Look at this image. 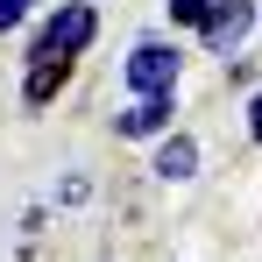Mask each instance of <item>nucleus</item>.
Listing matches in <instances>:
<instances>
[{
  "instance_id": "9",
  "label": "nucleus",
  "mask_w": 262,
  "mask_h": 262,
  "mask_svg": "<svg viewBox=\"0 0 262 262\" xmlns=\"http://www.w3.org/2000/svg\"><path fill=\"white\" fill-rule=\"evenodd\" d=\"M85 199H92V177H78V170H71L64 184H57V206H85Z\"/></svg>"
},
{
  "instance_id": "3",
  "label": "nucleus",
  "mask_w": 262,
  "mask_h": 262,
  "mask_svg": "<svg viewBox=\"0 0 262 262\" xmlns=\"http://www.w3.org/2000/svg\"><path fill=\"white\" fill-rule=\"evenodd\" d=\"M255 21H262V7H255V0H220V7H213V21L199 29V43H206L220 64H227V57H241V43L255 36Z\"/></svg>"
},
{
  "instance_id": "8",
  "label": "nucleus",
  "mask_w": 262,
  "mask_h": 262,
  "mask_svg": "<svg viewBox=\"0 0 262 262\" xmlns=\"http://www.w3.org/2000/svg\"><path fill=\"white\" fill-rule=\"evenodd\" d=\"M29 14H36V0H0V36L29 29Z\"/></svg>"
},
{
  "instance_id": "4",
  "label": "nucleus",
  "mask_w": 262,
  "mask_h": 262,
  "mask_svg": "<svg viewBox=\"0 0 262 262\" xmlns=\"http://www.w3.org/2000/svg\"><path fill=\"white\" fill-rule=\"evenodd\" d=\"M170 114H177V99H128V106L114 114V135H121V142H149V149H156L163 135H177Z\"/></svg>"
},
{
  "instance_id": "2",
  "label": "nucleus",
  "mask_w": 262,
  "mask_h": 262,
  "mask_svg": "<svg viewBox=\"0 0 262 262\" xmlns=\"http://www.w3.org/2000/svg\"><path fill=\"white\" fill-rule=\"evenodd\" d=\"M121 78H128V99H177V78H184V50L170 36H142L128 50V64H121Z\"/></svg>"
},
{
  "instance_id": "1",
  "label": "nucleus",
  "mask_w": 262,
  "mask_h": 262,
  "mask_svg": "<svg viewBox=\"0 0 262 262\" xmlns=\"http://www.w3.org/2000/svg\"><path fill=\"white\" fill-rule=\"evenodd\" d=\"M92 36H99V7H92V0H57L43 21L29 29V43H21V71H29V64H57V57L78 64L92 50Z\"/></svg>"
},
{
  "instance_id": "5",
  "label": "nucleus",
  "mask_w": 262,
  "mask_h": 262,
  "mask_svg": "<svg viewBox=\"0 0 262 262\" xmlns=\"http://www.w3.org/2000/svg\"><path fill=\"white\" fill-rule=\"evenodd\" d=\"M149 177H156V184H191V177H199V135H163V142H156V149H149Z\"/></svg>"
},
{
  "instance_id": "10",
  "label": "nucleus",
  "mask_w": 262,
  "mask_h": 262,
  "mask_svg": "<svg viewBox=\"0 0 262 262\" xmlns=\"http://www.w3.org/2000/svg\"><path fill=\"white\" fill-rule=\"evenodd\" d=\"M248 142H255V149H262V85L248 92Z\"/></svg>"
},
{
  "instance_id": "11",
  "label": "nucleus",
  "mask_w": 262,
  "mask_h": 262,
  "mask_svg": "<svg viewBox=\"0 0 262 262\" xmlns=\"http://www.w3.org/2000/svg\"><path fill=\"white\" fill-rule=\"evenodd\" d=\"M43 227H50V206H29V213H21V234H29V241H36Z\"/></svg>"
},
{
  "instance_id": "7",
  "label": "nucleus",
  "mask_w": 262,
  "mask_h": 262,
  "mask_svg": "<svg viewBox=\"0 0 262 262\" xmlns=\"http://www.w3.org/2000/svg\"><path fill=\"white\" fill-rule=\"evenodd\" d=\"M213 7H220V0H163V14H170V29H191V36H199V29L213 21Z\"/></svg>"
},
{
  "instance_id": "6",
  "label": "nucleus",
  "mask_w": 262,
  "mask_h": 262,
  "mask_svg": "<svg viewBox=\"0 0 262 262\" xmlns=\"http://www.w3.org/2000/svg\"><path fill=\"white\" fill-rule=\"evenodd\" d=\"M71 71H78L71 57H57V64H29V71H21V106H29V114H43L50 99L71 85Z\"/></svg>"
}]
</instances>
